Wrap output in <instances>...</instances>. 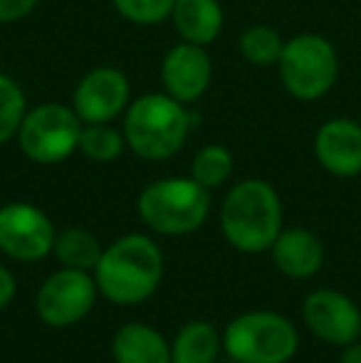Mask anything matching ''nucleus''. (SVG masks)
<instances>
[{
  "label": "nucleus",
  "instance_id": "obj_1",
  "mask_svg": "<svg viewBox=\"0 0 361 363\" xmlns=\"http://www.w3.org/2000/svg\"><path fill=\"white\" fill-rule=\"evenodd\" d=\"M164 277V255L149 235L131 233L104 247L94 269L99 294L121 306L141 304L156 294Z\"/></svg>",
  "mask_w": 361,
  "mask_h": 363
},
{
  "label": "nucleus",
  "instance_id": "obj_2",
  "mask_svg": "<svg viewBox=\"0 0 361 363\" xmlns=\"http://www.w3.org/2000/svg\"><path fill=\"white\" fill-rule=\"evenodd\" d=\"M193 129L188 104L166 91H146L131 99L124 111L121 131L126 148L144 161H169L186 146Z\"/></svg>",
  "mask_w": 361,
  "mask_h": 363
},
{
  "label": "nucleus",
  "instance_id": "obj_3",
  "mask_svg": "<svg viewBox=\"0 0 361 363\" xmlns=\"http://www.w3.org/2000/svg\"><path fill=\"white\" fill-rule=\"evenodd\" d=\"M221 230L228 245L245 255L270 250L282 233V201L272 183L262 178L235 183L221 206Z\"/></svg>",
  "mask_w": 361,
  "mask_h": 363
},
{
  "label": "nucleus",
  "instance_id": "obj_4",
  "mask_svg": "<svg viewBox=\"0 0 361 363\" xmlns=\"http://www.w3.org/2000/svg\"><path fill=\"white\" fill-rule=\"evenodd\" d=\"M141 223L156 235H191L211 216V191L186 178H161L139 193L136 201Z\"/></svg>",
  "mask_w": 361,
  "mask_h": 363
},
{
  "label": "nucleus",
  "instance_id": "obj_5",
  "mask_svg": "<svg viewBox=\"0 0 361 363\" xmlns=\"http://www.w3.org/2000/svg\"><path fill=\"white\" fill-rule=\"evenodd\" d=\"M299 334L287 316L255 309L235 316L223 331V351L235 363H289Z\"/></svg>",
  "mask_w": 361,
  "mask_h": 363
},
{
  "label": "nucleus",
  "instance_id": "obj_6",
  "mask_svg": "<svg viewBox=\"0 0 361 363\" xmlns=\"http://www.w3.org/2000/svg\"><path fill=\"white\" fill-rule=\"evenodd\" d=\"M277 74L289 96L297 101H317L337 84L339 55L324 35L299 33L284 40Z\"/></svg>",
  "mask_w": 361,
  "mask_h": 363
},
{
  "label": "nucleus",
  "instance_id": "obj_7",
  "mask_svg": "<svg viewBox=\"0 0 361 363\" xmlns=\"http://www.w3.org/2000/svg\"><path fill=\"white\" fill-rule=\"evenodd\" d=\"M82 126L84 121L77 116L72 104L43 101L25 111L15 139L25 158L40 166H55L79 151Z\"/></svg>",
  "mask_w": 361,
  "mask_h": 363
},
{
  "label": "nucleus",
  "instance_id": "obj_8",
  "mask_svg": "<svg viewBox=\"0 0 361 363\" xmlns=\"http://www.w3.org/2000/svg\"><path fill=\"white\" fill-rule=\"evenodd\" d=\"M96 291L99 289H96L94 274L84 272V269L62 267L43 282L38 299H35V309L48 326L67 329L89 314Z\"/></svg>",
  "mask_w": 361,
  "mask_h": 363
},
{
  "label": "nucleus",
  "instance_id": "obj_9",
  "mask_svg": "<svg viewBox=\"0 0 361 363\" xmlns=\"http://www.w3.org/2000/svg\"><path fill=\"white\" fill-rule=\"evenodd\" d=\"M55 230L43 208L15 201L0 208V252L18 262H38L52 255Z\"/></svg>",
  "mask_w": 361,
  "mask_h": 363
},
{
  "label": "nucleus",
  "instance_id": "obj_10",
  "mask_svg": "<svg viewBox=\"0 0 361 363\" xmlns=\"http://www.w3.org/2000/svg\"><path fill=\"white\" fill-rule=\"evenodd\" d=\"M131 104V82L116 67H94L77 82L72 109L84 124H109Z\"/></svg>",
  "mask_w": 361,
  "mask_h": 363
},
{
  "label": "nucleus",
  "instance_id": "obj_11",
  "mask_svg": "<svg viewBox=\"0 0 361 363\" xmlns=\"http://www.w3.org/2000/svg\"><path fill=\"white\" fill-rule=\"evenodd\" d=\"M304 326L332 346H347L361 339V309L337 289H317L302 304Z\"/></svg>",
  "mask_w": 361,
  "mask_h": 363
},
{
  "label": "nucleus",
  "instance_id": "obj_12",
  "mask_svg": "<svg viewBox=\"0 0 361 363\" xmlns=\"http://www.w3.org/2000/svg\"><path fill=\"white\" fill-rule=\"evenodd\" d=\"M213 82V62L208 48L193 43H176L161 60V84L174 99L191 106L208 91Z\"/></svg>",
  "mask_w": 361,
  "mask_h": 363
},
{
  "label": "nucleus",
  "instance_id": "obj_13",
  "mask_svg": "<svg viewBox=\"0 0 361 363\" xmlns=\"http://www.w3.org/2000/svg\"><path fill=\"white\" fill-rule=\"evenodd\" d=\"M314 158L337 178H357L361 173V124L349 116L324 121L314 134Z\"/></svg>",
  "mask_w": 361,
  "mask_h": 363
},
{
  "label": "nucleus",
  "instance_id": "obj_14",
  "mask_svg": "<svg viewBox=\"0 0 361 363\" xmlns=\"http://www.w3.org/2000/svg\"><path fill=\"white\" fill-rule=\"evenodd\" d=\"M270 252L274 267L289 279H309L324 264V242L307 228H282Z\"/></svg>",
  "mask_w": 361,
  "mask_h": 363
},
{
  "label": "nucleus",
  "instance_id": "obj_15",
  "mask_svg": "<svg viewBox=\"0 0 361 363\" xmlns=\"http://www.w3.org/2000/svg\"><path fill=\"white\" fill-rule=\"evenodd\" d=\"M171 25L183 43L208 48L221 38L226 13L218 0H176Z\"/></svg>",
  "mask_w": 361,
  "mask_h": 363
},
{
  "label": "nucleus",
  "instance_id": "obj_16",
  "mask_svg": "<svg viewBox=\"0 0 361 363\" xmlns=\"http://www.w3.org/2000/svg\"><path fill=\"white\" fill-rule=\"evenodd\" d=\"M116 363H171V344L159 329L144 321H129L111 339Z\"/></svg>",
  "mask_w": 361,
  "mask_h": 363
},
{
  "label": "nucleus",
  "instance_id": "obj_17",
  "mask_svg": "<svg viewBox=\"0 0 361 363\" xmlns=\"http://www.w3.org/2000/svg\"><path fill=\"white\" fill-rule=\"evenodd\" d=\"M223 351V336L206 319L183 324L171 341V363H216Z\"/></svg>",
  "mask_w": 361,
  "mask_h": 363
},
{
  "label": "nucleus",
  "instance_id": "obj_18",
  "mask_svg": "<svg viewBox=\"0 0 361 363\" xmlns=\"http://www.w3.org/2000/svg\"><path fill=\"white\" fill-rule=\"evenodd\" d=\"M104 247L99 240L82 228H65L55 238L52 255L62 267L70 269H84V272H94Z\"/></svg>",
  "mask_w": 361,
  "mask_h": 363
},
{
  "label": "nucleus",
  "instance_id": "obj_19",
  "mask_svg": "<svg viewBox=\"0 0 361 363\" xmlns=\"http://www.w3.org/2000/svg\"><path fill=\"white\" fill-rule=\"evenodd\" d=\"M282 48H284L282 35L265 23L245 28L240 40H238V50H240L243 60L250 62L252 67H277Z\"/></svg>",
  "mask_w": 361,
  "mask_h": 363
},
{
  "label": "nucleus",
  "instance_id": "obj_20",
  "mask_svg": "<svg viewBox=\"0 0 361 363\" xmlns=\"http://www.w3.org/2000/svg\"><path fill=\"white\" fill-rule=\"evenodd\" d=\"M233 168H235V158H233L231 148L223 144H208L193 156L191 178L203 188L213 191L233 176Z\"/></svg>",
  "mask_w": 361,
  "mask_h": 363
},
{
  "label": "nucleus",
  "instance_id": "obj_21",
  "mask_svg": "<svg viewBox=\"0 0 361 363\" xmlns=\"http://www.w3.org/2000/svg\"><path fill=\"white\" fill-rule=\"evenodd\" d=\"M126 139L124 131L116 129L114 124H84L82 136H79V153L89 161L111 163L124 153Z\"/></svg>",
  "mask_w": 361,
  "mask_h": 363
},
{
  "label": "nucleus",
  "instance_id": "obj_22",
  "mask_svg": "<svg viewBox=\"0 0 361 363\" xmlns=\"http://www.w3.org/2000/svg\"><path fill=\"white\" fill-rule=\"evenodd\" d=\"M28 111V96L18 79L0 72V146L13 141Z\"/></svg>",
  "mask_w": 361,
  "mask_h": 363
},
{
  "label": "nucleus",
  "instance_id": "obj_23",
  "mask_svg": "<svg viewBox=\"0 0 361 363\" xmlns=\"http://www.w3.org/2000/svg\"><path fill=\"white\" fill-rule=\"evenodd\" d=\"M176 0H111V8L119 18H124L131 25L151 28L171 20Z\"/></svg>",
  "mask_w": 361,
  "mask_h": 363
},
{
  "label": "nucleus",
  "instance_id": "obj_24",
  "mask_svg": "<svg viewBox=\"0 0 361 363\" xmlns=\"http://www.w3.org/2000/svg\"><path fill=\"white\" fill-rule=\"evenodd\" d=\"M40 0H0V25L18 23V20L28 18Z\"/></svg>",
  "mask_w": 361,
  "mask_h": 363
},
{
  "label": "nucleus",
  "instance_id": "obj_25",
  "mask_svg": "<svg viewBox=\"0 0 361 363\" xmlns=\"http://www.w3.org/2000/svg\"><path fill=\"white\" fill-rule=\"evenodd\" d=\"M15 294H18V279H15V274L8 267L0 264V311L8 309L10 301L15 299Z\"/></svg>",
  "mask_w": 361,
  "mask_h": 363
},
{
  "label": "nucleus",
  "instance_id": "obj_26",
  "mask_svg": "<svg viewBox=\"0 0 361 363\" xmlns=\"http://www.w3.org/2000/svg\"><path fill=\"white\" fill-rule=\"evenodd\" d=\"M339 363H361V339L342 346V359Z\"/></svg>",
  "mask_w": 361,
  "mask_h": 363
}]
</instances>
